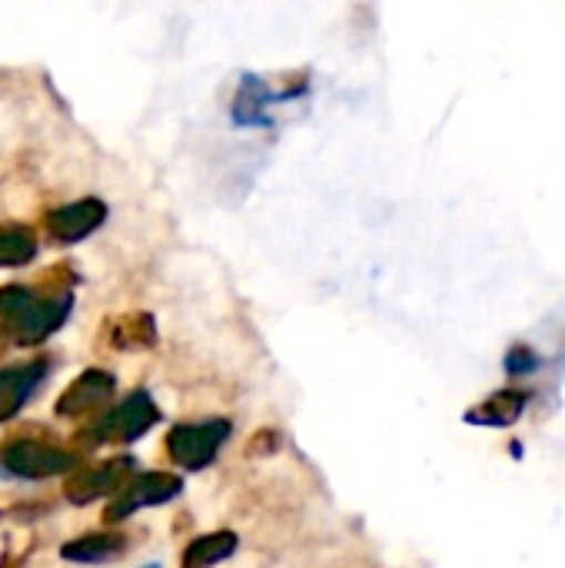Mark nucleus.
Returning <instances> with one entry per match:
<instances>
[{
	"label": "nucleus",
	"instance_id": "nucleus-7",
	"mask_svg": "<svg viewBox=\"0 0 565 568\" xmlns=\"http://www.w3.org/2000/svg\"><path fill=\"white\" fill-rule=\"evenodd\" d=\"M113 376L103 373V369H87L80 379H73L63 396L57 399V416L63 419H80V416H93L100 413L110 399H113Z\"/></svg>",
	"mask_w": 565,
	"mask_h": 568
},
{
	"label": "nucleus",
	"instance_id": "nucleus-2",
	"mask_svg": "<svg viewBox=\"0 0 565 568\" xmlns=\"http://www.w3.org/2000/svg\"><path fill=\"white\" fill-rule=\"evenodd\" d=\"M160 419L157 403L147 393H133L127 396L117 409L103 413L93 426H87L80 433V439L87 446H107V443H133L140 439L147 429H153Z\"/></svg>",
	"mask_w": 565,
	"mask_h": 568
},
{
	"label": "nucleus",
	"instance_id": "nucleus-15",
	"mask_svg": "<svg viewBox=\"0 0 565 568\" xmlns=\"http://www.w3.org/2000/svg\"><path fill=\"white\" fill-rule=\"evenodd\" d=\"M536 366H539V363H536V356H533L529 349H523V346H519V349H513V353L506 356V369H509L513 376H526V373H533Z\"/></svg>",
	"mask_w": 565,
	"mask_h": 568
},
{
	"label": "nucleus",
	"instance_id": "nucleus-10",
	"mask_svg": "<svg viewBox=\"0 0 565 568\" xmlns=\"http://www.w3.org/2000/svg\"><path fill=\"white\" fill-rule=\"evenodd\" d=\"M526 403H529V393L503 389V393L490 396L483 406L470 409V413H466V423H473V426H496V429H503V426H513V423L523 416Z\"/></svg>",
	"mask_w": 565,
	"mask_h": 568
},
{
	"label": "nucleus",
	"instance_id": "nucleus-13",
	"mask_svg": "<svg viewBox=\"0 0 565 568\" xmlns=\"http://www.w3.org/2000/svg\"><path fill=\"white\" fill-rule=\"evenodd\" d=\"M37 253V240L27 226H0V266H23Z\"/></svg>",
	"mask_w": 565,
	"mask_h": 568
},
{
	"label": "nucleus",
	"instance_id": "nucleus-8",
	"mask_svg": "<svg viewBox=\"0 0 565 568\" xmlns=\"http://www.w3.org/2000/svg\"><path fill=\"white\" fill-rule=\"evenodd\" d=\"M103 203L100 200H77L70 206H60L47 216V233L57 243H77L83 236H90L100 223H103Z\"/></svg>",
	"mask_w": 565,
	"mask_h": 568
},
{
	"label": "nucleus",
	"instance_id": "nucleus-4",
	"mask_svg": "<svg viewBox=\"0 0 565 568\" xmlns=\"http://www.w3.org/2000/svg\"><path fill=\"white\" fill-rule=\"evenodd\" d=\"M0 466L10 476H23V479H50L60 473H70L77 466V456H70L67 449H57L50 443H37V439H13L0 449Z\"/></svg>",
	"mask_w": 565,
	"mask_h": 568
},
{
	"label": "nucleus",
	"instance_id": "nucleus-9",
	"mask_svg": "<svg viewBox=\"0 0 565 568\" xmlns=\"http://www.w3.org/2000/svg\"><path fill=\"white\" fill-rule=\"evenodd\" d=\"M43 373H47L43 363L0 369V423L10 419L13 413H20V406L30 399V393L37 389V383L43 379Z\"/></svg>",
	"mask_w": 565,
	"mask_h": 568
},
{
	"label": "nucleus",
	"instance_id": "nucleus-16",
	"mask_svg": "<svg viewBox=\"0 0 565 568\" xmlns=\"http://www.w3.org/2000/svg\"><path fill=\"white\" fill-rule=\"evenodd\" d=\"M147 568H157V566H147Z\"/></svg>",
	"mask_w": 565,
	"mask_h": 568
},
{
	"label": "nucleus",
	"instance_id": "nucleus-6",
	"mask_svg": "<svg viewBox=\"0 0 565 568\" xmlns=\"http://www.w3.org/2000/svg\"><path fill=\"white\" fill-rule=\"evenodd\" d=\"M130 473H133V459H127V456L107 459L97 466H83L67 479L63 493L73 506H87V503H97L103 496H117L130 483Z\"/></svg>",
	"mask_w": 565,
	"mask_h": 568
},
{
	"label": "nucleus",
	"instance_id": "nucleus-12",
	"mask_svg": "<svg viewBox=\"0 0 565 568\" xmlns=\"http://www.w3.org/2000/svg\"><path fill=\"white\" fill-rule=\"evenodd\" d=\"M236 552V536L233 532H210L200 536L186 546L183 552V568H210Z\"/></svg>",
	"mask_w": 565,
	"mask_h": 568
},
{
	"label": "nucleus",
	"instance_id": "nucleus-14",
	"mask_svg": "<svg viewBox=\"0 0 565 568\" xmlns=\"http://www.w3.org/2000/svg\"><path fill=\"white\" fill-rule=\"evenodd\" d=\"M150 343H153V323H150V316H127V320L117 323L113 346L137 349V346H150Z\"/></svg>",
	"mask_w": 565,
	"mask_h": 568
},
{
	"label": "nucleus",
	"instance_id": "nucleus-3",
	"mask_svg": "<svg viewBox=\"0 0 565 568\" xmlns=\"http://www.w3.org/2000/svg\"><path fill=\"white\" fill-rule=\"evenodd\" d=\"M230 423L226 419H206V423H183L173 426L167 436V456L183 466V469H206L216 453L226 446L230 439Z\"/></svg>",
	"mask_w": 565,
	"mask_h": 568
},
{
	"label": "nucleus",
	"instance_id": "nucleus-11",
	"mask_svg": "<svg viewBox=\"0 0 565 568\" xmlns=\"http://www.w3.org/2000/svg\"><path fill=\"white\" fill-rule=\"evenodd\" d=\"M127 552V539L117 532H97V536H83L73 539L60 549V556L67 562H83V566H97V562H110L117 556Z\"/></svg>",
	"mask_w": 565,
	"mask_h": 568
},
{
	"label": "nucleus",
	"instance_id": "nucleus-1",
	"mask_svg": "<svg viewBox=\"0 0 565 568\" xmlns=\"http://www.w3.org/2000/svg\"><path fill=\"white\" fill-rule=\"evenodd\" d=\"M73 296L63 290L57 296L33 293L30 286H3L0 290V323L7 326L10 339L20 346L43 343L53 329L63 326Z\"/></svg>",
	"mask_w": 565,
	"mask_h": 568
},
{
	"label": "nucleus",
	"instance_id": "nucleus-5",
	"mask_svg": "<svg viewBox=\"0 0 565 568\" xmlns=\"http://www.w3.org/2000/svg\"><path fill=\"white\" fill-rule=\"evenodd\" d=\"M183 493V483L180 476L173 473H143V476H133L117 496L113 503L107 506V523H123L127 516H133L137 509H147V506H163L170 499H176Z\"/></svg>",
	"mask_w": 565,
	"mask_h": 568
}]
</instances>
